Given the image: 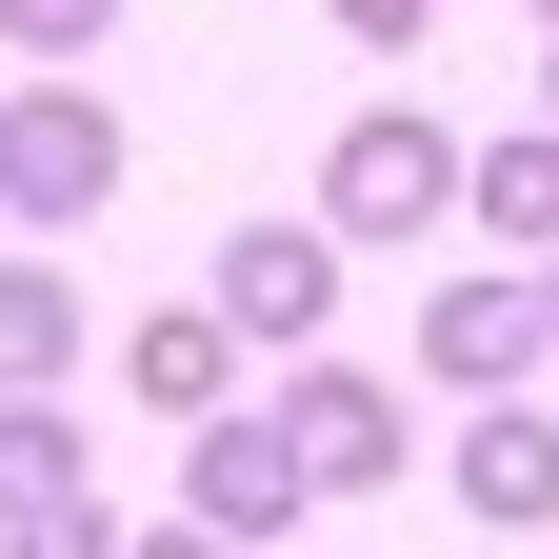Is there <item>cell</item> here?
I'll return each mask as SVG.
<instances>
[{"label": "cell", "instance_id": "cell-4", "mask_svg": "<svg viewBox=\"0 0 559 559\" xmlns=\"http://www.w3.org/2000/svg\"><path fill=\"white\" fill-rule=\"evenodd\" d=\"M300 500H320V479H300V440H280V400H260V419H240V400H200V460H180V520L260 559V539L300 520Z\"/></svg>", "mask_w": 559, "mask_h": 559}, {"label": "cell", "instance_id": "cell-8", "mask_svg": "<svg viewBox=\"0 0 559 559\" xmlns=\"http://www.w3.org/2000/svg\"><path fill=\"white\" fill-rule=\"evenodd\" d=\"M60 380H81V280L0 260V400H60Z\"/></svg>", "mask_w": 559, "mask_h": 559}, {"label": "cell", "instance_id": "cell-11", "mask_svg": "<svg viewBox=\"0 0 559 559\" xmlns=\"http://www.w3.org/2000/svg\"><path fill=\"white\" fill-rule=\"evenodd\" d=\"M81 419H60V400H0V520H40V500H81Z\"/></svg>", "mask_w": 559, "mask_h": 559}, {"label": "cell", "instance_id": "cell-16", "mask_svg": "<svg viewBox=\"0 0 559 559\" xmlns=\"http://www.w3.org/2000/svg\"><path fill=\"white\" fill-rule=\"evenodd\" d=\"M539 360H559V240H539Z\"/></svg>", "mask_w": 559, "mask_h": 559}, {"label": "cell", "instance_id": "cell-6", "mask_svg": "<svg viewBox=\"0 0 559 559\" xmlns=\"http://www.w3.org/2000/svg\"><path fill=\"white\" fill-rule=\"evenodd\" d=\"M419 360H440L460 400L539 380V280H440V300H419Z\"/></svg>", "mask_w": 559, "mask_h": 559}, {"label": "cell", "instance_id": "cell-7", "mask_svg": "<svg viewBox=\"0 0 559 559\" xmlns=\"http://www.w3.org/2000/svg\"><path fill=\"white\" fill-rule=\"evenodd\" d=\"M460 520H500V539H520V520H559V419H539L520 380L460 419Z\"/></svg>", "mask_w": 559, "mask_h": 559}, {"label": "cell", "instance_id": "cell-14", "mask_svg": "<svg viewBox=\"0 0 559 559\" xmlns=\"http://www.w3.org/2000/svg\"><path fill=\"white\" fill-rule=\"evenodd\" d=\"M340 40H360V60H419V40H440V0H340Z\"/></svg>", "mask_w": 559, "mask_h": 559}, {"label": "cell", "instance_id": "cell-13", "mask_svg": "<svg viewBox=\"0 0 559 559\" xmlns=\"http://www.w3.org/2000/svg\"><path fill=\"white\" fill-rule=\"evenodd\" d=\"M0 559H120V520H100V479H81V500H40V520H0Z\"/></svg>", "mask_w": 559, "mask_h": 559}, {"label": "cell", "instance_id": "cell-2", "mask_svg": "<svg viewBox=\"0 0 559 559\" xmlns=\"http://www.w3.org/2000/svg\"><path fill=\"white\" fill-rule=\"evenodd\" d=\"M440 221H460V140L419 120V100H360L340 160H320V240L340 260H400V240H440Z\"/></svg>", "mask_w": 559, "mask_h": 559}, {"label": "cell", "instance_id": "cell-10", "mask_svg": "<svg viewBox=\"0 0 559 559\" xmlns=\"http://www.w3.org/2000/svg\"><path fill=\"white\" fill-rule=\"evenodd\" d=\"M460 221H500L520 260L559 240V120H539V140H479V160H460Z\"/></svg>", "mask_w": 559, "mask_h": 559}, {"label": "cell", "instance_id": "cell-17", "mask_svg": "<svg viewBox=\"0 0 559 559\" xmlns=\"http://www.w3.org/2000/svg\"><path fill=\"white\" fill-rule=\"evenodd\" d=\"M539 100H559V60H539Z\"/></svg>", "mask_w": 559, "mask_h": 559}, {"label": "cell", "instance_id": "cell-1", "mask_svg": "<svg viewBox=\"0 0 559 559\" xmlns=\"http://www.w3.org/2000/svg\"><path fill=\"white\" fill-rule=\"evenodd\" d=\"M120 200V120L81 100V60H21L0 81V240H60Z\"/></svg>", "mask_w": 559, "mask_h": 559}, {"label": "cell", "instance_id": "cell-15", "mask_svg": "<svg viewBox=\"0 0 559 559\" xmlns=\"http://www.w3.org/2000/svg\"><path fill=\"white\" fill-rule=\"evenodd\" d=\"M120 559H240V539H200V520H160V539H120Z\"/></svg>", "mask_w": 559, "mask_h": 559}, {"label": "cell", "instance_id": "cell-18", "mask_svg": "<svg viewBox=\"0 0 559 559\" xmlns=\"http://www.w3.org/2000/svg\"><path fill=\"white\" fill-rule=\"evenodd\" d=\"M539 21H559V0H539Z\"/></svg>", "mask_w": 559, "mask_h": 559}, {"label": "cell", "instance_id": "cell-9", "mask_svg": "<svg viewBox=\"0 0 559 559\" xmlns=\"http://www.w3.org/2000/svg\"><path fill=\"white\" fill-rule=\"evenodd\" d=\"M120 380L160 400V419H200V400H240V340H221V300H160V320L120 340Z\"/></svg>", "mask_w": 559, "mask_h": 559}, {"label": "cell", "instance_id": "cell-5", "mask_svg": "<svg viewBox=\"0 0 559 559\" xmlns=\"http://www.w3.org/2000/svg\"><path fill=\"white\" fill-rule=\"evenodd\" d=\"M200 300H221V340H280V360H300L340 320V240L320 221H221V280H200Z\"/></svg>", "mask_w": 559, "mask_h": 559}, {"label": "cell", "instance_id": "cell-12", "mask_svg": "<svg viewBox=\"0 0 559 559\" xmlns=\"http://www.w3.org/2000/svg\"><path fill=\"white\" fill-rule=\"evenodd\" d=\"M120 0H0V60H100Z\"/></svg>", "mask_w": 559, "mask_h": 559}, {"label": "cell", "instance_id": "cell-3", "mask_svg": "<svg viewBox=\"0 0 559 559\" xmlns=\"http://www.w3.org/2000/svg\"><path fill=\"white\" fill-rule=\"evenodd\" d=\"M280 440H300V479H320V500H380V479L419 460V419H400V380H360V360H320V340H300Z\"/></svg>", "mask_w": 559, "mask_h": 559}]
</instances>
